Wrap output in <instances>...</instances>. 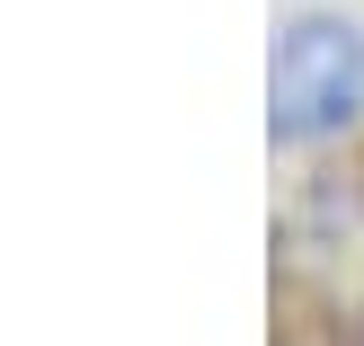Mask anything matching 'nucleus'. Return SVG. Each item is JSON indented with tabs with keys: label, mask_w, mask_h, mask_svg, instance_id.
Instances as JSON below:
<instances>
[{
	"label": "nucleus",
	"mask_w": 364,
	"mask_h": 346,
	"mask_svg": "<svg viewBox=\"0 0 364 346\" xmlns=\"http://www.w3.org/2000/svg\"><path fill=\"white\" fill-rule=\"evenodd\" d=\"M267 116H276V142H329L364 116V27L355 18L311 9L276 36Z\"/></svg>",
	"instance_id": "1"
}]
</instances>
